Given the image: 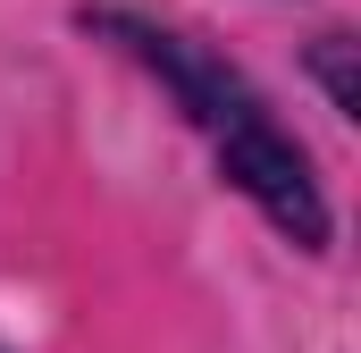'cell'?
Wrapping results in <instances>:
<instances>
[{
  "label": "cell",
  "instance_id": "6da1fadb",
  "mask_svg": "<svg viewBox=\"0 0 361 353\" xmlns=\"http://www.w3.org/2000/svg\"><path fill=\"white\" fill-rule=\"evenodd\" d=\"M101 34H118V42H135V59H152L177 101L193 109V126L219 143V160L227 176L269 210L277 227L294 236V244H319L328 236V210H319V185H311V160L294 152V135L277 126L269 109H261V92L244 85L235 68H219L210 51H193L185 34H160V25H135V17H101Z\"/></svg>",
  "mask_w": 361,
  "mask_h": 353
}]
</instances>
